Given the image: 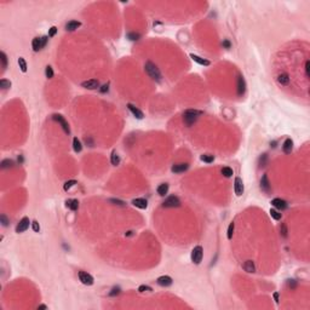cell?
Instances as JSON below:
<instances>
[{
	"instance_id": "obj_50",
	"label": "cell",
	"mask_w": 310,
	"mask_h": 310,
	"mask_svg": "<svg viewBox=\"0 0 310 310\" xmlns=\"http://www.w3.org/2000/svg\"><path fill=\"white\" fill-rule=\"evenodd\" d=\"M38 309H47V306H46L45 304H43V305H39Z\"/></svg>"
},
{
	"instance_id": "obj_6",
	"label": "cell",
	"mask_w": 310,
	"mask_h": 310,
	"mask_svg": "<svg viewBox=\"0 0 310 310\" xmlns=\"http://www.w3.org/2000/svg\"><path fill=\"white\" fill-rule=\"evenodd\" d=\"M162 206H164V207H179V206H180V200L176 195H171V196H169L162 202Z\"/></svg>"
},
{
	"instance_id": "obj_19",
	"label": "cell",
	"mask_w": 310,
	"mask_h": 310,
	"mask_svg": "<svg viewBox=\"0 0 310 310\" xmlns=\"http://www.w3.org/2000/svg\"><path fill=\"white\" fill-rule=\"evenodd\" d=\"M292 148H293V141L291 138H287L282 144V150L286 154H290L292 151Z\"/></svg>"
},
{
	"instance_id": "obj_44",
	"label": "cell",
	"mask_w": 310,
	"mask_h": 310,
	"mask_svg": "<svg viewBox=\"0 0 310 310\" xmlns=\"http://www.w3.org/2000/svg\"><path fill=\"white\" fill-rule=\"evenodd\" d=\"M110 202H114L115 205H118V206H125V202L121 201V200H116V199H110L109 200Z\"/></svg>"
},
{
	"instance_id": "obj_33",
	"label": "cell",
	"mask_w": 310,
	"mask_h": 310,
	"mask_svg": "<svg viewBox=\"0 0 310 310\" xmlns=\"http://www.w3.org/2000/svg\"><path fill=\"white\" fill-rule=\"evenodd\" d=\"M269 213H270V216H271V217H273V218L275 219V221H280V219H281V213H280L279 211L274 210V209H271Z\"/></svg>"
},
{
	"instance_id": "obj_43",
	"label": "cell",
	"mask_w": 310,
	"mask_h": 310,
	"mask_svg": "<svg viewBox=\"0 0 310 310\" xmlns=\"http://www.w3.org/2000/svg\"><path fill=\"white\" fill-rule=\"evenodd\" d=\"M120 293V288L119 287H114L113 290H112V292H109V296L110 297H114V296H118Z\"/></svg>"
},
{
	"instance_id": "obj_20",
	"label": "cell",
	"mask_w": 310,
	"mask_h": 310,
	"mask_svg": "<svg viewBox=\"0 0 310 310\" xmlns=\"http://www.w3.org/2000/svg\"><path fill=\"white\" fill-rule=\"evenodd\" d=\"M81 25V23L79 22V21H74V20H72V21H69L67 24H66V29L67 30H69V32H73V30H75V29H78Z\"/></svg>"
},
{
	"instance_id": "obj_37",
	"label": "cell",
	"mask_w": 310,
	"mask_h": 310,
	"mask_svg": "<svg viewBox=\"0 0 310 310\" xmlns=\"http://www.w3.org/2000/svg\"><path fill=\"white\" fill-rule=\"evenodd\" d=\"M0 223H1L3 227H7L9 223H10V221H9V218H7L5 214H1V216H0Z\"/></svg>"
},
{
	"instance_id": "obj_32",
	"label": "cell",
	"mask_w": 310,
	"mask_h": 310,
	"mask_svg": "<svg viewBox=\"0 0 310 310\" xmlns=\"http://www.w3.org/2000/svg\"><path fill=\"white\" fill-rule=\"evenodd\" d=\"M0 87H1V90H7L11 87V81L6 80V79H1L0 80Z\"/></svg>"
},
{
	"instance_id": "obj_18",
	"label": "cell",
	"mask_w": 310,
	"mask_h": 310,
	"mask_svg": "<svg viewBox=\"0 0 310 310\" xmlns=\"http://www.w3.org/2000/svg\"><path fill=\"white\" fill-rule=\"evenodd\" d=\"M242 268L246 273H250V274H253L256 271V267H254V263L252 261H246L242 264Z\"/></svg>"
},
{
	"instance_id": "obj_48",
	"label": "cell",
	"mask_w": 310,
	"mask_h": 310,
	"mask_svg": "<svg viewBox=\"0 0 310 310\" xmlns=\"http://www.w3.org/2000/svg\"><path fill=\"white\" fill-rule=\"evenodd\" d=\"M273 297H274V301H275V303H279V293H277V292H275V293L273 294Z\"/></svg>"
},
{
	"instance_id": "obj_38",
	"label": "cell",
	"mask_w": 310,
	"mask_h": 310,
	"mask_svg": "<svg viewBox=\"0 0 310 310\" xmlns=\"http://www.w3.org/2000/svg\"><path fill=\"white\" fill-rule=\"evenodd\" d=\"M139 36H141V35H139L138 33H128V34H127V38L130 39V40H138Z\"/></svg>"
},
{
	"instance_id": "obj_8",
	"label": "cell",
	"mask_w": 310,
	"mask_h": 310,
	"mask_svg": "<svg viewBox=\"0 0 310 310\" xmlns=\"http://www.w3.org/2000/svg\"><path fill=\"white\" fill-rule=\"evenodd\" d=\"M238 96H243L245 95V91H246V81H245L243 76L242 75H239L238 76Z\"/></svg>"
},
{
	"instance_id": "obj_13",
	"label": "cell",
	"mask_w": 310,
	"mask_h": 310,
	"mask_svg": "<svg viewBox=\"0 0 310 310\" xmlns=\"http://www.w3.org/2000/svg\"><path fill=\"white\" fill-rule=\"evenodd\" d=\"M188 169H189V164H187V162H182V164L173 165V166H172V169H171V171H172L173 173H182V172L187 171Z\"/></svg>"
},
{
	"instance_id": "obj_49",
	"label": "cell",
	"mask_w": 310,
	"mask_h": 310,
	"mask_svg": "<svg viewBox=\"0 0 310 310\" xmlns=\"http://www.w3.org/2000/svg\"><path fill=\"white\" fill-rule=\"evenodd\" d=\"M223 46H225L227 49H229V47H230V43H229V40H224V41H223Z\"/></svg>"
},
{
	"instance_id": "obj_42",
	"label": "cell",
	"mask_w": 310,
	"mask_h": 310,
	"mask_svg": "<svg viewBox=\"0 0 310 310\" xmlns=\"http://www.w3.org/2000/svg\"><path fill=\"white\" fill-rule=\"evenodd\" d=\"M57 30H58V29H57V27H55V25H54V27H51V28H50V30H49V38H52V36H55V35H56V33H57Z\"/></svg>"
},
{
	"instance_id": "obj_11",
	"label": "cell",
	"mask_w": 310,
	"mask_h": 310,
	"mask_svg": "<svg viewBox=\"0 0 310 310\" xmlns=\"http://www.w3.org/2000/svg\"><path fill=\"white\" fill-rule=\"evenodd\" d=\"M81 86L87 88V90H96V88L99 87V81L97 79H90V80L81 83Z\"/></svg>"
},
{
	"instance_id": "obj_35",
	"label": "cell",
	"mask_w": 310,
	"mask_h": 310,
	"mask_svg": "<svg viewBox=\"0 0 310 310\" xmlns=\"http://www.w3.org/2000/svg\"><path fill=\"white\" fill-rule=\"evenodd\" d=\"M45 75L47 79H52L54 78V70H52V67L51 66H47L46 69H45Z\"/></svg>"
},
{
	"instance_id": "obj_1",
	"label": "cell",
	"mask_w": 310,
	"mask_h": 310,
	"mask_svg": "<svg viewBox=\"0 0 310 310\" xmlns=\"http://www.w3.org/2000/svg\"><path fill=\"white\" fill-rule=\"evenodd\" d=\"M204 112L201 110H196V109H188L183 113V121L187 126H191L194 122H196V120L199 119V116L202 115Z\"/></svg>"
},
{
	"instance_id": "obj_21",
	"label": "cell",
	"mask_w": 310,
	"mask_h": 310,
	"mask_svg": "<svg viewBox=\"0 0 310 310\" xmlns=\"http://www.w3.org/2000/svg\"><path fill=\"white\" fill-rule=\"evenodd\" d=\"M66 206H67V207H69L72 211H76L78 209H79V201H78L76 199L67 200L66 201Z\"/></svg>"
},
{
	"instance_id": "obj_4",
	"label": "cell",
	"mask_w": 310,
	"mask_h": 310,
	"mask_svg": "<svg viewBox=\"0 0 310 310\" xmlns=\"http://www.w3.org/2000/svg\"><path fill=\"white\" fill-rule=\"evenodd\" d=\"M78 276H79V280L81 281V283H84V285H86V286H91V285H93V282H95L93 276L91 274L86 273V271L80 270L79 273H78Z\"/></svg>"
},
{
	"instance_id": "obj_39",
	"label": "cell",
	"mask_w": 310,
	"mask_h": 310,
	"mask_svg": "<svg viewBox=\"0 0 310 310\" xmlns=\"http://www.w3.org/2000/svg\"><path fill=\"white\" fill-rule=\"evenodd\" d=\"M267 160H268V155H267V154H263L262 156H261V159H259V165L264 167V166L267 165Z\"/></svg>"
},
{
	"instance_id": "obj_36",
	"label": "cell",
	"mask_w": 310,
	"mask_h": 310,
	"mask_svg": "<svg viewBox=\"0 0 310 310\" xmlns=\"http://www.w3.org/2000/svg\"><path fill=\"white\" fill-rule=\"evenodd\" d=\"M280 234L282 235V238H287V227L285 223H282L280 227Z\"/></svg>"
},
{
	"instance_id": "obj_40",
	"label": "cell",
	"mask_w": 310,
	"mask_h": 310,
	"mask_svg": "<svg viewBox=\"0 0 310 310\" xmlns=\"http://www.w3.org/2000/svg\"><path fill=\"white\" fill-rule=\"evenodd\" d=\"M32 229H33V231H35V233L40 231V225H39V223H38L36 221H33V222H32Z\"/></svg>"
},
{
	"instance_id": "obj_41",
	"label": "cell",
	"mask_w": 310,
	"mask_h": 310,
	"mask_svg": "<svg viewBox=\"0 0 310 310\" xmlns=\"http://www.w3.org/2000/svg\"><path fill=\"white\" fill-rule=\"evenodd\" d=\"M138 291H139V292H150V291H153V290H151V287H149V286L141 285V286L138 287Z\"/></svg>"
},
{
	"instance_id": "obj_15",
	"label": "cell",
	"mask_w": 310,
	"mask_h": 310,
	"mask_svg": "<svg viewBox=\"0 0 310 310\" xmlns=\"http://www.w3.org/2000/svg\"><path fill=\"white\" fill-rule=\"evenodd\" d=\"M127 108L130 109V112L133 114V116H136V119H138V120H141V119H143V113H142L137 107H135L133 104H131V103H128L127 104Z\"/></svg>"
},
{
	"instance_id": "obj_25",
	"label": "cell",
	"mask_w": 310,
	"mask_h": 310,
	"mask_svg": "<svg viewBox=\"0 0 310 310\" xmlns=\"http://www.w3.org/2000/svg\"><path fill=\"white\" fill-rule=\"evenodd\" d=\"M110 162H112V165H114V166H116V165H119V164H120V158H119L118 153H116L115 150L112 151V155H110Z\"/></svg>"
},
{
	"instance_id": "obj_22",
	"label": "cell",
	"mask_w": 310,
	"mask_h": 310,
	"mask_svg": "<svg viewBox=\"0 0 310 310\" xmlns=\"http://www.w3.org/2000/svg\"><path fill=\"white\" fill-rule=\"evenodd\" d=\"M156 191H158V194H159L160 196H165V195H167V193H169V184H167V183H162V184H160V185L158 187Z\"/></svg>"
},
{
	"instance_id": "obj_30",
	"label": "cell",
	"mask_w": 310,
	"mask_h": 310,
	"mask_svg": "<svg viewBox=\"0 0 310 310\" xmlns=\"http://www.w3.org/2000/svg\"><path fill=\"white\" fill-rule=\"evenodd\" d=\"M234 228H235V224L231 222V223L229 224V227H228V231H227V238H228L229 240L233 239V234H234Z\"/></svg>"
},
{
	"instance_id": "obj_5",
	"label": "cell",
	"mask_w": 310,
	"mask_h": 310,
	"mask_svg": "<svg viewBox=\"0 0 310 310\" xmlns=\"http://www.w3.org/2000/svg\"><path fill=\"white\" fill-rule=\"evenodd\" d=\"M52 119L55 120V121H57L61 126H62V128H63V131L66 132L67 135H69L70 133V128H69V125H68V122L66 121V119L63 118V116L61 115V114H54L52 115Z\"/></svg>"
},
{
	"instance_id": "obj_47",
	"label": "cell",
	"mask_w": 310,
	"mask_h": 310,
	"mask_svg": "<svg viewBox=\"0 0 310 310\" xmlns=\"http://www.w3.org/2000/svg\"><path fill=\"white\" fill-rule=\"evenodd\" d=\"M296 285H297V283H296V281H294V280H288V286H290V287L294 288V287H296Z\"/></svg>"
},
{
	"instance_id": "obj_45",
	"label": "cell",
	"mask_w": 310,
	"mask_h": 310,
	"mask_svg": "<svg viewBox=\"0 0 310 310\" xmlns=\"http://www.w3.org/2000/svg\"><path fill=\"white\" fill-rule=\"evenodd\" d=\"M108 90H109V84H104V85H103V86L99 88V91H101L102 93H106V92H108Z\"/></svg>"
},
{
	"instance_id": "obj_9",
	"label": "cell",
	"mask_w": 310,
	"mask_h": 310,
	"mask_svg": "<svg viewBox=\"0 0 310 310\" xmlns=\"http://www.w3.org/2000/svg\"><path fill=\"white\" fill-rule=\"evenodd\" d=\"M234 190L238 196H241L243 194V182L240 177H236L234 180Z\"/></svg>"
},
{
	"instance_id": "obj_34",
	"label": "cell",
	"mask_w": 310,
	"mask_h": 310,
	"mask_svg": "<svg viewBox=\"0 0 310 310\" xmlns=\"http://www.w3.org/2000/svg\"><path fill=\"white\" fill-rule=\"evenodd\" d=\"M76 184V180H74V179H72V180H67L66 183H64V185H63V189L66 190V191H68L73 185H75Z\"/></svg>"
},
{
	"instance_id": "obj_31",
	"label": "cell",
	"mask_w": 310,
	"mask_h": 310,
	"mask_svg": "<svg viewBox=\"0 0 310 310\" xmlns=\"http://www.w3.org/2000/svg\"><path fill=\"white\" fill-rule=\"evenodd\" d=\"M14 166V161L10 160V159H5L1 161V169H10V167Z\"/></svg>"
},
{
	"instance_id": "obj_29",
	"label": "cell",
	"mask_w": 310,
	"mask_h": 310,
	"mask_svg": "<svg viewBox=\"0 0 310 310\" xmlns=\"http://www.w3.org/2000/svg\"><path fill=\"white\" fill-rule=\"evenodd\" d=\"M18 66H20V68H21V70H22L23 73L27 72V62H25V59H24L23 57H20V58H18Z\"/></svg>"
},
{
	"instance_id": "obj_12",
	"label": "cell",
	"mask_w": 310,
	"mask_h": 310,
	"mask_svg": "<svg viewBox=\"0 0 310 310\" xmlns=\"http://www.w3.org/2000/svg\"><path fill=\"white\" fill-rule=\"evenodd\" d=\"M271 205H273L275 209L281 210V211L285 210V209H287V202H286L285 200H282V199H279V198L271 200Z\"/></svg>"
},
{
	"instance_id": "obj_27",
	"label": "cell",
	"mask_w": 310,
	"mask_h": 310,
	"mask_svg": "<svg viewBox=\"0 0 310 310\" xmlns=\"http://www.w3.org/2000/svg\"><path fill=\"white\" fill-rule=\"evenodd\" d=\"M222 175H223L224 177L229 178V177H231L233 175H234V171H233V169H231V167H228V166H225V167H223V169H222Z\"/></svg>"
},
{
	"instance_id": "obj_24",
	"label": "cell",
	"mask_w": 310,
	"mask_h": 310,
	"mask_svg": "<svg viewBox=\"0 0 310 310\" xmlns=\"http://www.w3.org/2000/svg\"><path fill=\"white\" fill-rule=\"evenodd\" d=\"M73 149H74L75 153H80L83 150V144H81V142L78 139V137L73 138Z\"/></svg>"
},
{
	"instance_id": "obj_2",
	"label": "cell",
	"mask_w": 310,
	"mask_h": 310,
	"mask_svg": "<svg viewBox=\"0 0 310 310\" xmlns=\"http://www.w3.org/2000/svg\"><path fill=\"white\" fill-rule=\"evenodd\" d=\"M146 72L148 73V75L153 80H155V81H161V73H160V70H159V68L155 66V64L153 63V62H150V61H148L147 63H146Z\"/></svg>"
},
{
	"instance_id": "obj_3",
	"label": "cell",
	"mask_w": 310,
	"mask_h": 310,
	"mask_svg": "<svg viewBox=\"0 0 310 310\" xmlns=\"http://www.w3.org/2000/svg\"><path fill=\"white\" fill-rule=\"evenodd\" d=\"M202 257H204V250L200 245H198V246H195L191 251V256H190L191 262L194 264H200L201 261H202Z\"/></svg>"
},
{
	"instance_id": "obj_46",
	"label": "cell",
	"mask_w": 310,
	"mask_h": 310,
	"mask_svg": "<svg viewBox=\"0 0 310 310\" xmlns=\"http://www.w3.org/2000/svg\"><path fill=\"white\" fill-rule=\"evenodd\" d=\"M47 40H49V36H47V35L41 38V47H43V49L46 46V44H47Z\"/></svg>"
},
{
	"instance_id": "obj_28",
	"label": "cell",
	"mask_w": 310,
	"mask_h": 310,
	"mask_svg": "<svg viewBox=\"0 0 310 310\" xmlns=\"http://www.w3.org/2000/svg\"><path fill=\"white\" fill-rule=\"evenodd\" d=\"M200 160L204 161V162H207V164H211L214 161V156L213 155H209V154H205V155H201L200 156Z\"/></svg>"
},
{
	"instance_id": "obj_10",
	"label": "cell",
	"mask_w": 310,
	"mask_h": 310,
	"mask_svg": "<svg viewBox=\"0 0 310 310\" xmlns=\"http://www.w3.org/2000/svg\"><path fill=\"white\" fill-rule=\"evenodd\" d=\"M156 282H158V285L161 286V287H169V286L172 285V277L167 276V275H162V276L156 279Z\"/></svg>"
},
{
	"instance_id": "obj_17",
	"label": "cell",
	"mask_w": 310,
	"mask_h": 310,
	"mask_svg": "<svg viewBox=\"0 0 310 310\" xmlns=\"http://www.w3.org/2000/svg\"><path fill=\"white\" fill-rule=\"evenodd\" d=\"M261 188L263 191L265 193H270V182H269V178L267 175H263L262 176V179H261Z\"/></svg>"
},
{
	"instance_id": "obj_23",
	"label": "cell",
	"mask_w": 310,
	"mask_h": 310,
	"mask_svg": "<svg viewBox=\"0 0 310 310\" xmlns=\"http://www.w3.org/2000/svg\"><path fill=\"white\" fill-rule=\"evenodd\" d=\"M32 47L33 50L35 51V52H38V51H40L43 47H41V38H34L33 39V41H32Z\"/></svg>"
},
{
	"instance_id": "obj_7",
	"label": "cell",
	"mask_w": 310,
	"mask_h": 310,
	"mask_svg": "<svg viewBox=\"0 0 310 310\" xmlns=\"http://www.w3.org/2000/svg\"><path fill=\"white\" fill-rule=\"evenodd\" d=\"M29 223H30L29 218H28V217H23L21 221H20V223L17 224V227H16V233H18V234H20V233L25 231V230L29 228Z\"/></svg>"
},
{
	"instance_id": "obj_26",
	"label": "cell",
	"mask_w": 310,
	"mask_h": 310,
	"mask_svg": "<svg viewBox=\"0 0 310 310\" xmlns=\"http://www.w3.org/2000/svg\"><path fill=\"white\" fill-rule=\"evenodd\" d=\"M0 61H1V68H3V70H5L6 67H7V57H6V54L4 52V51H1V52H0Z\"/></svg>"
},
{
	"instance_id": "obj_14",
	"label": "cell",
	"mask_w": 310,
	"mask_h": 310,
	"mask_svg": "<svg viewBox=\"0 0 310 310\" xmlns=\"http://www.w3.org/2000/svg\"><path fill=\"white\" fill-rule=\"evenodd\" d=\"M132 205L136 206V207L141 209V210H144L148 207V201L143 198H137V199H133L132 200Z\"/></svg>"
},
{
	"instance_id": "obj_16",
	"label": "cell",
	"mask_w": 310,
	"mask_h": 310,
	"mask_svg": "<svg viewBox=\"0 0 310 310\" xmlns=\"http://www.w3.org/2000/svg\"><path fill=\"white\" fill-rule=\"evenodd\" d=\"M190 58H191L194 62H196L198 64H200V66H210V64H211L210 61L205 59V58H202V57H200V56H198V55H194V54H190Z\"/></svg>"
}]
</instances>
